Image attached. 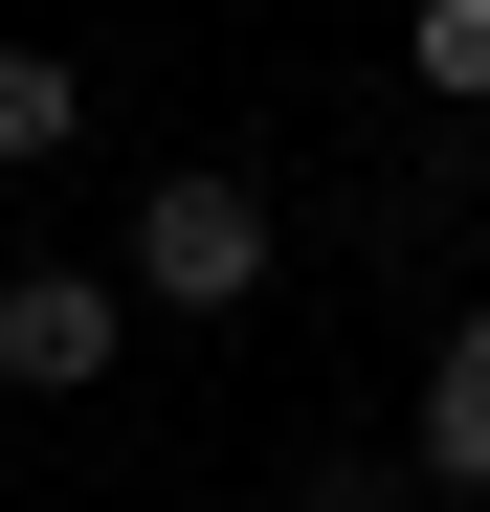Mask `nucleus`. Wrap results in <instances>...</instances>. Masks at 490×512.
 Segmentation results:
<instances>
[{
	"label": "nucleus",
	"mask_w": 490,
	"mask_h": 512,
	"mask_svg": "<svg viewBox=\"0 0 490 512\" xmlns=\"http://www.w3.org/2000/svg\"><path fill=\"white\" fill-rule=\"evenodd\" d=\"M112 334H134V312H112L90 268H23V290H0V379H23V401H90Z\"/></svg>",
	"instance_id": "nucleus-2"
},
{
	"label": "nucleus",
	"mask_w": 490,
	"mask_h": 512,
	"mask_svg": "<svg viewBox=\"0 0 490 512\" xmlns=\"http://www.w3.org/2000/svg\"><path fill=\"white\" fill-rule=\"evenodd\" d=\"M401 67H424L446 112H490V0H424V23H401Z\"/></svg>",
	"instance_id": "nucleus-5"
},
{
	"label": "nucleus",
	"mask_w": 490,
	"mask_h": 512,
	"mask_svg": "<svg viewBox=\"0 0 490 512\" xmlns=\"http://www.w3.org/2000/svg\"><path fill=\"white\" fill-rule=\"evenodd\" d=\"M134 290L156 312H245V290H268V201H245L223 156H179V179L134 201Z\"/></svg>",
	"instance_id": "nucleus-1"
},
{
	"label": "nucleus",
	"mask_w": 490,
	"mask_h": 512,
	"mask_svg": "<svg viewBox=\"0 0 490 512\" xmlns=\"http://www.w3.org/2000/svg\"><path fill=\"white\" fill-rule=\"evenodd\" d=\"M67 134H90V67H67V45H0V179H45Z\"/></svg>",
	"instance_id": "nucleus-4"
},
{
	"label": "nucleus",
	"mask_w": 490,
	"mask_h": 512,
	"mask_svg": "<svg viewBox=\"0 0 490 512\" xmlns=\"http://www.w3.org/2000/svg\"><path fill=\"white\" fill-rule=\"evenodd\" d=\"M401 468H446V490H490V312L424 357V423H401Z\"/></svg>",
	"instance_id": "nucleus-3"
},
{
	"label": "nucleus",
	"mask_w": 490,
	"mask_h": 512,
	"mask_svg": "<svg viewBox=\"0 0 490 512\" xmlns=\"http://www.w3.org/2000/svg\"><path fill=\"white\" fill-rule=\"evenodd\" d=\"M290 512H401V468H379V446H312V468H290Z\"/></svg>",
	"instance_id": "nucleus-6"
}]
</instances>
